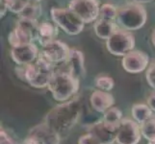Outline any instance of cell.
Listing matches in <instances>:
<instances>
[{
    "label": "cell",
    "instance_id": "cell-19",
    "mask_svg": "<svg viewBox=\"0 0 155 144\" xmlns=\"http://www.w3.org/2000/svg\"><path fill=\"white\" fill-rule=\"evenodd\" d=\"M153 111L149 108L147 104L138 103L134 104L131 108V115L132 118L134 119L139 124L143 123L145 121L149 119L153 115Z\"/></svg>",
    "mask_w": 155,
    "mask_h": 144
},
{
    "label": "cell",
    "instance_id": "cell-14",
    "mask_svg": "<svg viewBox=\"0 0 155 144\" xmlns=\"http://www.w3.org/2000/svg\"><path fill=\"white\" fill-rule=\"evenodd\" d=\"M28 136L34 137L40 144H60L61 142V136L45 122L32 128Z\"/></svg>",
    "mask_w": 155,
    "mask_h": 144
},
{
    "label": "cell",
    "instance_id": "cell-1",
    "mask_svg": "<svg viewBox=\"0 0 155 144\" xmlns=\"http://www.w3.org/2000/svg\"><path fill=\"white\" fill-rule=\"evenodd\" d=\"M82 114V103L78 97L57 105L48 111L44 122L61 136L73 129Z\"/></svg>",
    "mask_w": 155,
    "mask_h": 144
},
{
    "label": "cell",
    "instance_id": "cell-10",
    "mask_svg": "<svg viewBox=\"0 0 155 144\" xmlns=\"http://www.w3.org/2000/svg\"><path fill=\"white\" fill-rule=\"evenodd\" d=\"M99 8L98 0H71L68 4V9L75 13L85 23L97 20Z\"/></svg>",
    "mask_w": 155,
    "mask_h": 144
},
{
    "label": "cell",
    "instance_id": "cell-13",
    "mask_svg": "<svg viewBox=\"0 0 155 144\" xmlns=\"http://www.w3.org/2000/svg\"><path fill=\"white\" fill-rule=\"evenodd\" d=\"M40 55L38 47L35 43L20 44L12 47L11 57L18 66H27L34 62Z\"/></svg>",
    "mask_w": 155,
    "mask_h": 144
},
{
    "label": "cell",
    "instance_id": "cell-18",
    "mask_svg": "<svg viewBox=\"0 0 155 144\" xmlns=\"http://www.w3.org/2000/svg\"><path fill=\"white\" fill-rule=\"evenodd\" d=\"M119 28L115 21L113 20H106L98 18L95 20L94 25V33L101 40H108L110 37L115 33V31Z\"/></svg>",
    "mask_w": 155,
    "mask_h": 144
},
{
    "label": "cell",
    "instance_id": "cell-29",
    "mask_svg": "<svg viewBox=\"0 0 155 144\" xmlns=\"http://www.w3.org/2000/svg\"><path fill=\"white\" fill-rule=\"evenodd\" d=\"M147 104L148 105L149 108H150L151 110L155 114V90L149 94V96L147 99Z\"/></svg>",
    "mask_w": 155,
    "mask_h": 144
},
{
    "label": "cell",
    "instance_id": "cell-5",
    "mask_svg": "<svg viewBox=\"0 0 155 144\" xmlns=\"http://www.w3.org/2000/svg\"><path fill=\"white\" fill-rule=\"evenodd\" d=\"M50 14L53 22L69 36H76L80 34L86 24L75 13L68 8H52Z\"/></svg>",
    "mask_w": 155,
    "mask_h": 144
},
{
    "label": "cell",
    "instance_id": "cell-26",
    "mask_svg": "<svg viewBox=\"0 0 155 144\" xmlns=\"http://www.w3.org/2000/svg\"><path fill=\"white\" fill-rule=\"evenodd\" d=\"M77 144H102L93 134L87 132L78 138Z\"/></svg>",
    "mask_w": 155,
    "mask_h": 144
},
{
    "label": "cell",
    "instance_id": "cell-11",
    "mask_svg": "<svg viewBox=\"0 0 155 144\" xmlns=\"http://www.w3.org/2000/svg\"><path fill=\"white\" fill-rule=\"evenodd\" d=\"M149 57L147 53L140 50H133L122 57L121 66L124 69L131 74H138L145 71L148 67Z\"/></svg>",
    "mask_w": 155,
    "mask_h": 144
},
{
    "label": "cell",
    "instance_id": "cell-8",
    "mask_svg": "<svg viewBox=\"0 0 155 144\" xmlns=\"http://www.w3.org/2000/svg\"><path fill=\"white\" fill-rule=\"evenodd\" d=\"M71 48L59 40H54L42 45L40 55L48 61L55 69L61 68L66 65L68 59Z\"/></svg>",
    "mask_w": 155,
    "mask_h": 144
},
{
    "label": "cell",
    "instance_id": "cell-7",
    "mask_svg": "<svg viewBox=\"0 0 155 144\" xmlns=\"http://www.w3.org/2000/svg\"><path fill=\"white\" fill-rule=\"evenodd\" d=\"M135 37L130 31L117 28L106 40V47L112 55L124 57L135 48Z\"/></svg>",
    "mask_w": 155,
    "mask_h": 144
},
{
    "label": "cell",
    "instance_id": "cell-17",
    "mask_svg": "<svg viewBox=\"0 0 155 144\" xmlns=\"http://www.w3.org/2000/svg\"><path fill=\"white\" fill-rule=\"evenodd\" d=\"M58 35V26L54 22L50 21H42L39 23L38 29V41L41 45L56 40Z\"/></svg>",
    "mask_w": 155,
    "mask_h": 144
},
{
    "label": "cell",
    "instance_id": "cell-36",
    "mask_svg": "<svg viewBox=\"0 0 155 144\" xmlns=\"http://www.w3.org/2000/svg\"><path fill=\"white\" fill-rule=\"evenodd\" d=\"M147 144H155V141H152V142H147Z\"/></svg>",
    "mask_w": 155,
    "mask_h": 144
},
{
    "label": "cell",
    "instance_id": "cell-30",
    "mask_svg": "<svg viewBox=\"0 0 155 144\" xmlns=\"http://www.w3.org/2000/svg\"><path fill=\"white\" fill-rule=\"evenodd\" d=\"M7 11H9L7 4L1 0V1H0V15H1V18L5 17V14H6Z\"/></svg>",
    "mask_w": 155,
    "mask_h": 144
},
{
    "label": "cell",
    "instance_id": "cell-4",
    "mask_svg": "<svg viewBox=\"0 0 155 144\" xmlns=\"http://www.w3.org/2000/svg\"><path fill=\"white\" fill-rule=\"evenodd\" d=\"M147 20V13L140 3H128L119 8L117 23L122 29L136 31L143 27Z\"/></svg>",
    "mask_w": 155,
    "mask_h": 144
},
{
    "label": "cell",
    "instance_id": "cell-12",
    "mask_svg": "<svg viewBox=\"0 0 155 144\" xmlns=\"http://www.w3.org/2000/svg\"><path fill=\"white\" fill-rule=\"evenodd\" d=\"M119 126L112 125L101 118L88 127V131L93 134L102 144H114L116 143L117 133Z\"/></svg>",
    "mask_w": 155,
    "mask_h": 144
},
{
    "label": "cell",
    "instance_id": "cell-28",
    "mask_svg": "<svg viewBox=\"0 0 155 144\" xmlns=\"http://www.w3.org/2000/svg\"><path fill=\"white\" fill-rule=\"evenodd\" d=\"M0 144H19V143H18L6 131L1 128V131H0Z\"/></svg>",
    "mask_w": 155,
    "mask_h": 144
},
{
    "label": "cell",
    "instance_id": "cell-21",
    "mask_svg": "<svg viewBox=\"0 0 155 144\" xmlns=\"http://www.w3.org/2000/svg\"><path fill=\"white\" fill-rule=\"evenodd\" d=\"M141 131L143 137L147 139V142L155 141V114L141 124Z\"/></svg>",
    "mask_w": 155,
    "mask_h": 144
},
{
    "label": "cell",
    "instance_id": "cell-22",
    "mask_svg": "<svg viewBox=\"0 0 155 144\" xmlns=\"http://www.w3.org/2000/svg\"><path fill=\"white\" fill-rule=\"evenodd\" d=\"M102 119L112 125L119 126L120 124L121 120L124 119V114H122L120 109H119L117 107L113 106L112 108L107 110L103 114Z\"/></svg>",
    "mask_w": 155,
    "mask_h": 144
},
{
    "label": "cell",
    "instance_id": "cell-25",
    "mask_svg": "<svg viewBox=\"0 0 155 144\" xmlns=\"http://www.w3.org/2000/svg\"><path fill=\"white\" fill-rule=\"evenodd\" d=\"M28 2V0H14V1L8 3L7 6L10 12H12L13 14H19L25 9V7L27 6Z\"/></svg>",
    "mask_w": 155,
    "mask_h": 144
},
{
    "label": "cell",
    "instance_id": "cell-35",
    "mask_svg": "<svg viewBox=\"0 0 155 144\" xmlns=\"http://www.w3.org/2000/svg\"><path fill=\"white\" fill-rule=\"evenodd\" d=\"M2 1H4L6 4H8V3H10V2H12V1H14V0H2Z\"/></svg>",
    "mask_w": 155,
    "mask_h": 144
},
{
    "label": "cell",
    "instance_id": "cell-31",
    "mask_svg": "<svg viewBox=\"0 0 155 144\" xmlns=\"http://www.w3.org/2000/svg\"><path fill=\"white\" fill-rule=\"evenodd\" d=\"M19 144H40V143L37 141L34 137H32L31 136H27L25 139L21 141Z\"/></svg>",
    "mask_w": 155,
    "mask_h": 144
},
{
    "label": "cell",
    "instance_id": "cell-16",
    "mask_svg": "<svg viewBox=\"0 0 155 144\" xmlns=\"http://www.w3.org/2000/svg\"><path fill=\"white\" fill-rule=\"evenodd\" d=\"M90 103L92 108L98 114H103L107 110H109L115 105V98L110 91L97 89L91 94Z\"/></svg>",
    "mask_w": 155,
    "mask_h": 144
},
{
    "label": "cell",
    "instance_id": "cell-33",
    "mask_svg": "<svg viewBox=\"0 0 155 144\" xmlns=\"http://www.w3.org/2000/svg\"><path fill=\"white\" fill-rule=\"evenodd\" d=\"M151 40H152V44L154 45L155 47V29L153 30L152 32V35H151Z\"/></svg>",
    "mask_w": 155,
    "mask_h": 144
},
{
    "label": "cell",
    "instance_id": "cell-3",
    "mask_svg": "<svg viewBox=\"0 0 155 144\" xmlns=\"http://www.w3.org/2000/svg\"><path fill=\"white\" fill-rule=\"evenodd\" d=\"M54 71V66L39 55L34 62L25 66V82L35 88H47Z\"/></svg>",
    "mask_w": 155,
    "mask_h": 144
},
{
    "label": "cell",
    "instance_id": "cell-15",
    "mask_svg": "<svg viewBox=\"0 0 155 144\" xmlns=\"http://www.w3.org/2000/svg\"><path fill=\"white\" fill-rule=\"evenodd\" d=\"M61 68L67 69L68 71H69L79 80L83 79L86 75V67H85V59L83 53L75 48H71L66 65Z\"/></svg>",
    "mask_w": 155,
    "mask_h": 144
},
{
    "label": "cell",
    "instance_id": "cell-34",
    "mask_svg": "<svg viewBox=\"0 0 155 144\" xmlns=\"http://www.w3.org/2000/svg\"><path fill=\"white\" fill-rule=\"evenodd\" d=\"M28 1H30V2H36V3H40L41 0H28Z\"/></svg>",
    "mask_w": 155,
    "mask_h": 144
},
{
    "label": "cell",
    "instance_id": "cell-20",
    "mask_svg": "<svg viewBox=\"0 0 155 144\" xmlns=\"http://www.w3.org/2000/svg\"><path fill=\"white\" fill-rule=\"evenodd\" d=\"M41 6L40 5V3L29 1L27 6L25 7V9L18 15H19V18H27V19L38 21V18L41 17Z\"/></svg>",
    "mask_w": 155,
    "mask_h": 144
},
{
    "label": "cell",
    "instance_id": "cell-6",
    "mask_svg": "<svg viewBox=\"0 0 155 144\" xmlns=\"http://www.w3.org/2000/svg\"><path fill=\"white\" fill-rule=\"evenodd\" d=\"M38 21L19 18L15 28L9 34V43L12 47L25 43H34L35 40H38Z\"/></svg>",
    "mask_w": 155,
    "mask_h": 144
},
{
    "label": "cell",
    "instance_id": "cell-2",
    "mask_svg": "<svg viewBox=\"0 0 155 144\" xmlns=\"http://www.w3.org/2000/svg\"><path fill=\"white\" fill-rule=\"evenodd\" d=\"M47 88L54 100L64 103L76 97L80 88V80L67 69H55Z\"/></svg>",
    "mask_w": 155,
    "mask_h": 144
},
{
    "label": "cell",
    "instance_id": "cell-9",
    "mask_svg": "<svg viewBox=\"0 0 155 144\" xmlns=\"http://www.w3.org/2000/svg\"><path fill=\"white\" fill-rule=\"evenodd\" d=\"M143 138L141 125L134 119L124 118L117 128V144H139Z\"/></svg>",
    "mask_w": 155,
    "mask_h": 144
},
{
    "label": "cell",
    "instance_id": "cell-24",
    "mask_svg": "<svg viewBox=\"0 0 155 144\" xmlns=\"http://www.w3.org/2000/svg\"><path fill=\"white\" fill-rule=\"evenodd\" d=\"M94 85L98 89L104 90V91H111L114 88L115 82L113 78L108 75H104L101 74L95 77L94 79Z\"/></svg>",
    "mask_w": 155,
    "mask_h": 144
},
{
    "label": "cell",
    "instance_id": "cell-32",
    "mask_svg": "<svg viewBox=\"0 0 155 144\" xmlns=\"http://www.w3.org/2000/svg\"><path fill=\"white\" fill-rule=\"evenodd\" d=\"M134 2H137V3H140V4H143V3H148V2H151L152 0H133Z\"/></svg>",
    "mask_w": 155,
    "mask_h": 144
},
{
    "label": "cell",
    "instance_id": "cell-23",
    "mask_svg": "<svg viewBox=\"0 0 155 144\" xmlns=\"http://www.w3.org/2000/svg\"><path fill=\"white\" fill-rule=\"evenodd\" d=\"M117 11H119V9L113 4H110V3L102 4L99 8L98 18L115 21V20H117Z\"/></svg>",
    "mask_w": 155,
    "mask_h": 144
},
{
    "label": "cell",
    "instance_id": "cell-27",
    "mask_svg": "<svg viewBox=\"0 0 155 144\" xmlns=\"http://www.w3.org/2000/svg\"><path fill=\"white\" fill-rule=\"evenodd\" d=\"M147 82L153 90H155V62L149 65L146 72Z\"/></svg>",
    "mask_w": 155,
    "mask_h": 144
}]
</instances>
